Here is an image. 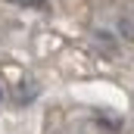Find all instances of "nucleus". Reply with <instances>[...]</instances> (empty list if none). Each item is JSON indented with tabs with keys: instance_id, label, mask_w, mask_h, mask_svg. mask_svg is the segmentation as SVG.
I'll return each mask as SVG.
<instances>
[{
	"instance_id": "nucleus-1",
	"label": "nucleus",
	"mask_w": 134,
	"mask_h": 134,
	"mask_svg": "<svg viewBox=\"0 0 134 134\" xmlns=\"http://www.w3.org/2000/svg\"><path fill=\"white\" fill-rule=\"evenodd\" d=\"M19 6H37V9H47V0H13Z\"/></svg>"
},
{
	"instance_id": "nucleus-2",
	"label": "nucleus",
	"mask_w": 134,
	"mask_h": 134,
	"mask_svg": "<svg viewBox=\"0 0 134 134\" xmlns=\"http://www.w3.org/2000/svg\"><path fill=\"white\" fill-rule=\"evenodd\" d=\"M0 103H3V87H0Z\"/></svg>"
}]
</instances>
